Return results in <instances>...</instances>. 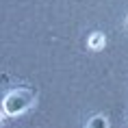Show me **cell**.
Here are the masks:
<instances>
[{"mask_svg": "<svg viewBox=\"0 0 128 128\" xmlns=\"http://www.w3.org/2000/svg\"><path fill=\"white\" fill-rule=\"evenodd\" d=\"M35 100H37V94L30 87L11 89L2 100V111H4V115H20L28 106H33Z\"/></svg>", "mask_w": 128, "mask_h": 128, "instance_id": "obj_1", "label": "cell"}, {"mask_svg": "<svg viewBox=\"0 0 128 128\" xmlns=\"http://www.w3.org/2000/svg\"><path fill=\"white\" fill-rule=\"evenodd\" d=\"M104 41H106V37H104V33H94L91 37H89V48L91 50H100V48H104Z\"/></svg>", "mask_w": 128, "mask_h": 128, "instance_id": "obj_2", "label": "cell"}, {"mask_svg": "<svg viewBox=\"0 0 128 128\" xmlns=\"http://www.w3.org/2000/svg\"><path fill=\"white\" fill-rule=\"evenodd\" d=\"M87 126H89V128H106V126H108V122H106V117L96 115V117H91V120L87 122Z\"/></svg>", "mask_w": 128, "mask_h": 128, "instance_id": "obj_3", "label": "cell"}, {"mask_svg": "<svg viewBox=\"0 0 128 128\" xmlns=\"http://www.w3.org/2000/svg\"><path fill=\"white\" fill-rule=\"evenodd\" d=\"M126 28H128V18H126Z\"/></svg>", "mask_w": 128, "mask_h": 128, "instance_id": "obj_4", "label": "cell"}]
</instances>
